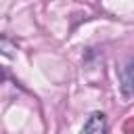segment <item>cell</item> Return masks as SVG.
<instances>
[{"label": "cell", "instance_id": "cell-2", "mask_svg": "<svg viewBox=\"0 0 134 134\" xmlns=\"http://www.w3.org/2000/svg\"><path fill=\"white\" fill-rule=\"evenodd\" d=\"M80 134H107V117H105V113L94 111L86 119V124H84Z\"/></svg>", "mask_w": 134, "mask_h": 134}, {"label": "cell", "instance_id": "cell-1", "mask_svg": "<svg viewBox=\"0 0 134 134\" xmlns=\"http://www.w3.org/2000/svg\"><path fill=\"white\" fill-rule=\"evenodd\" d=\"M117 77H119V88L126 96L134 94V57H128L119 67H117Z\"/></svg>", "mask_w": 134, "mask_h": 134}]
</instances>
